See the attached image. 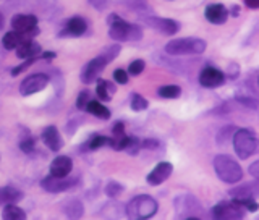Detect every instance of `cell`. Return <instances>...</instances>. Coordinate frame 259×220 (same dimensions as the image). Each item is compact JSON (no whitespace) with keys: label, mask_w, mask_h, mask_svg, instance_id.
I'll return each mask as SVG.
<instances>
[{"label":"cell","mask_w":259,"mask_h":220,"mask_svg":"<svg viewBox=\"0 0 259 220\" xmlns=\"http://www.w3.org/2000/svg\"><path fill=\"white\" fill-rule=\"evenodd\" d=\"M157 209L159 206L156 199L148 194H140L126 204L125 214L128 220H148L156 215Z\"/></svg>","instance_id":"6da1fadb"},{"label":"cell","mask_w":259,"mask_h":220,"mask_svg":"<svg viewBox=\"0 0 259 220\" xmlns=\"http://www.w3.org/2000/svg\"><path fill=\"white\" fill-rule=\"evenodd\" d=\"M109 36L115 40H140L143 37V29L133 23L121 20L118 15H110Z\"/></svg>","instance_id":"7a4b0ae2"},{"label":"cell","mask_w":259,"mask_h":220,"mask_svg":"<svg viewBox=\"0 0 259 220\" xmlns=\"http://www.w3.org/2000/svg\"><path fill=\"white\" fill-rule=\"evenodd\" d=\"M214 170L217 177L221 178L224 183H238L243 178V170L237 160H233L227 154H219L214 159Z\"/></svg>","instance_id":"3957f363"},{"label":"cell","mask_w":259,"mask_h":220,"mask_svg":"<svg viewBox=\"0 0 259 220\" xmlns=\"http://www.w3.org/2000/svg\"><path fill=\"white\" fill-rule=\"evenodd\" d=\"M206 51V42L199 37L172 39L165 44V52L170 55H199Z\"/></svg>","instance_id":"277c9868"},{"label":"cell","mask_w":259,"mask_h":220,"mask_svg":"<svg viewBox=\"0 0 259 220\" xmlns=\"http://www.w3.org/2000/svg\"><path fill=\"white\" fill-rule=\"evenodd\" d=\"M233 149L240 159H248L259 151V141L248 128H240L233 133Z\"/></svg>","instance_id":"5b68a950"},{"label":"cell","mask_w":259,"mask_h":220,"mask_svg":"<svg viewBox=\"0 0 259 220\" xmlns=\"http://www.w3.org/2000/svg\"><path fill=\"white\" fill-rule=\"evenodd\" d=\"M243 217H245V207L240 206L237 201H222L212 209L214 220H243Z\"/></svg>","instance_id":"8992f818"},{"label":"cell","mask_w":259,"mask_h":220,"mask_svg":"<svg viewBox=\"0 0 259 220\" xmlns=\"http://www.w3.org/2000/svg\"><path fill=\"white\" fill-rule=\"evenodd\" d=\"M107 63L109 62L105 60L102 55L93 59L88 65H84L83 70H81V81L86 84H91V83H94V81H97L101 76V73L104 71V68L107 67Z\"/></svg>","instance_id":"52a82bcc"},{"label":"cell","mask_w":259,"mask_h":220,"mask_svg":"<svg viewBox=\"0 0 259 220\" xmlns=\"http://www.w3.org/2000/svg\"><path fill=\"white\" fill-rule=\"evenodd\" d=\"M47 84H49V76L44 75V73H36V75H31L23 79V83L20 84V93L23 96H31L40 93Z\"/></svg>","instance_id":"ba28073f"},{"label":"cell","mask_w":259,"mask_h":220,"mask_svg":"<svg viewBox=\"0 0 259 220\" xmlns=\"http://www.w3.org/2000/svg\"><path fill=\"white\" fill-rule=\"evenodd\" d=\"M12 26L15 31L21 32L26 37L36 34L37 29V18L34 15H15L12 18Z\"/></svg>","instance_id":"9c48e42d"},{"label":"cell","mask_w":259,"mask_h":220,"mask_svg":"<svg viewBox=\"0 0 259 220\" xmlns=\"http://www.w3.org/2000/svg\"><path fill=\"white\" fill-rule=\"evenodd\" d=\"M40 186H42V190H46L47 193H63L75 186V180H71V178H67V177L49 175L42 178Z\"/></svg>","instance_id":"30bf717a"},{"label":"cell","mask_w":259,"mask_h":220,"mask_svg":"<svg viewBox=\"0 0 259 220\" xmlns=\"http://www.w3.org/2000/svg\"><path fill=\"white\" fill-rule=\"evenodd\" d=\"M199 83L204 87H219L225 83V76L221 70L214 67H206L199 73Z\"/></svg>","instance_id":"8fae6325"},{"label":"cell","mask_w":259,"mask_h":220,"mask_svg":"<svg viewBox=\"0 0 259 220\" xmlns=\"http://www.w3.org/2000/svg\"><path fill=\"white\" fill-rule=\"evenodd\" d=\"M146 23L149 24L152 29H156L165 36H174L175 32L180 29V24L174 20L168 18H159V16H151V18H146Z\"/></svg>","instance_id":"7c38bea8"},{"label":"cell","mask_w":259,"mask_h":220,"mask_svg":"<svg viewBox=\"0 0 259 220\" xmlns=\"http://www.w3.org/2000/svg\"><path fill=\"white\" fill-rule=\"evenodd\" d=\"M172 172H174V165L170 164V162H160V164H157L152 168V172L148 175L146 182H148L151 186L162 185L170 175H172Z\"/></svg>","instance_id":"4fadbf2b"},{"label":"cell","mask_w":259,"mask_h":220,"mask_svg":"<svg viewBox=\"0 0 259 220\" xmlns=\"http://www.w3.org/2000/svg\"><path fill=\"white\" fill-rule=\"evenodd\" d=\"M204 16H206V20L212 24H224L227 18H229V10H227L222 4H212L206 7Z\"/></svg>","instance_id":"5bb4252c"},{"label":"cell","mask_w":259,"mask_h":220,"mask_svg":"<svg viewBox=\"0 0 259 220\" xmlns=\"http://www.w3.org/2000/svg\"><path fill=\"white\" fill-rule=\"evenodd\" d=\"M42 141L44 144L47 146L49 149L57 152L60 151V148L63 146V141H62V136L59 133V129L55 126H47L44 131H42Z\"/></svg>","instance_id":"9a60e30c"},{"label":"cell","mask_w":259,"mask_h":220,"mask_svg":"<svg viewBox=\"0 0 259 220\" xmlns=\"http://www.w3.org/2000/svg\"><path fill=\"white\" fill-rule=\"evenodd\" d=\"M73 168V162L67 156H59L52 160L51 164V175L54 177H68Z\"/></svg>","instance_id":"2e32d148"},{"label":"cell","mask_w":259,"mask_h":220,"mask_svg":"<svg viewBox=\"0 0 259 220\" xmlns=\"http://www.w3.org/2000/svg\"><path fill=\"white\" fill-rule=\"evenodd\" d=\"M88 29V23L81 18V16H73L68 20L65 31L62 32V36H83Z\"/></svg>","instance_id":"e0dca14e"},{"label":"cell","mask_w":259,"mask_h":220,"mask_svg":"<svg viewBox=\"0 0 259 220\" xmlns=\"http://www.w3.org/2000/svg\"><path fill=\"white\" fill-rule=\"evenodd\" d=\"M40 52V46L34 40H24L23 44H20L16 47V55L20 57V59H36Z\"/></svg>","instance_id":"ac0fdd59"},{"label":"cell","mask_w":259,"mask_h":220,"mask_svg":"<svg viewBox=\"0 0 259 220\" xmlns=\"http://www.w3.org/2000/svg\"><path fill=\"white\" fill-rule=\"evenodd\" d=\"M21 199H23V193L13 188V186H4V188H0V206L16 204Z\"/></svg>","instance_id":"d6986e66"},{"label":"cell","mask_w":259,"mask_h":220,"mask_svg":"<svg viewBox=\"0 0 259 220\" xmlns=\"http://www.w3.org/2000/svg\"><path fill=\"white\" fill-rule=\"evenodd\" d=\"M24 40H31V39H26V36L21 34V32H18V31H10L4 36L2 44L7 51H13V49H16L20 44H23Z\"/></svg>","instance_id":"ffe728a7"},{"label":"cell","mask_w":259,"mask_h":220,"mask_svg":"<svg viewBox=\"0 0 259 220\" xmlns=\"http://www.w3.org/2000/svg\"><path fill=\"white\" fill-rule=\"evenodd\" d=\"M113 93H115V86H113L112 83H109V81H104L99 78V81H97V87H96L97 97L104 102H109L112 99Z\"/></svg>","instance_id":"44dd1931"},{"label":"cell","mask_w":259,"mask_h":220,"mask_svg":"<svg viewBox=\"0 0 259 220\" xmlns=\"http://www.w3.org/2000/svg\"><path fill=\"white\" fill-rule=\"evenodd\" d=\"M4 220H26V212L16 204H7L2 210Z\"/></svg>","instance_id":"7402d4cb"},{"label":"cell","mask_w":259,"mask_h":220,"mask_svg":"<svg viewBox=\"0 0 259 220\" xmlns=\"http://www.w3.org/2000/svg\"><path fill=\"white\" fill-rule=\"evenodd\" d=\"M86 110L89 113H93L94 117L102 118V120H107L110 117V110L99 101H89V104L86 105Z\"/></svg>","instance_id":"603a6c76"},{"label":"cell","mask_w":259,"mask_h":220,"mask_svg":"<svg viewBox=\"0 0 259 220\" xmlns=\"http://www.w3.org/2000/svg\"><path fill=\"white\" fill-rule=\"evenodd\" d=\"M65 214H67V217L70 220H78L81 215H83V204L76 199L70 201L68 204L65 206Z\"/></svg>","instance_id":"cb8c5ba5"},{"label":"cell","mask_w":259,"mask_h":220,"mask_svg":"<svg viewBox=\"0 0 259 220\" xmlns=\"http://www.w3.org/2000/svg\"><path fill=\"white\" fill-rule=\"evenodd\" d=\"M180 94H182L180 86H175V84L162 86L159 89V96L164 97V99H177V97H180Z\"/></svg>","instance_id":"d4e9b609"},{"label":"cell","mask_w":259,"mask_h":220,"mask_svg":"<svg viewBox=\"0 0 259 220\" xmlns=\"http://www.w3.org/2000/svg\"><path fill=\"white\" fill-rule=\"evenodd\" d=\"M123 185H120L118 182H110L107 186H105V194H107L109 198H117L118 194L123 193Z\"/></svg>","instance_id":"484cf974"},{"label":"cell","mask_w":259,"mask_h":220,"mask_svg":"<svg viewBox=\"0 0 259 220\" xmlns=\"http://www.w3.org/2000/svg\"><path fill=\"white\" fill-rule=\"evenodd\" d=\"M132 109L135 112L146 110V109H148V101H146L144 97L140 96V94H133L132 96Z\"/></svg>","instance_id":"4316f807"},{"label":"cell","mask_w":259,"mask_h":220,"mask_svg":"<svg viewBox=\"0 0 259 220\" xmlns=\"http://www.w3.org/2000/svg\"><path fill=\"white\" fill-rule=\"evenodd\" d=\"M110 143V138H105V136H94L91 141L88 143V148L89 149H99V148H102V146H105V144H109Z\"/></svg>","instance_id":"83f0119b"},{"label":"cell","mask_w":259,"mask_h":220,"mask_svg":"<svg viewBox=\"0 0 259 220\" xmlns=\"http://www.w3.org/2000/svg\"><path fill=\"white\" fill-rule=\"evenodd\" d=\"M144 60H133L132 63H130V67H128V73L130 75H133V76H138L140 73H143L144 70Z\"/></svg>","instance_id":"f1b7e54d"},{"label":"cell","mask_w":259,"mask_h":220,"mask_svg":"<svg viewBox=\"0 0 259 220\" xmlns=\"http://www.w3.org/2000/svg\"><path fill=\"white\" fill-rule=\"evenodd\" d=\"M118 52H120V46H112V47L104 49V52H102L101 55H102L107 62H112V60L118 55Z\"/></svg>","instance_id":"f546056e"},{"label":"cell","mask_w":259,"mask_h":220,"mask_svg":"<svg viewBox=\"0 0 259 220\" xmlns=\"http://www.w3.org/2000/svg\"><path fill=\"white\" fill-rule=\"evenodd\" d=\"M89 104V93L88 91H81L78 99H76V107L79 110H86V105Z\"/></svg>","instance_id":"4dcf8cb0"},{"label":"cell","mask_w":259,"mask_h":220,"mask_svg":"<svg viewBox=\"0 0 259 220\" xmlns=\"http://www.w3.org/2000/svg\"><path fill=\"white\" fill-rule=\"evenodd\" d=\"M113 79H115L118 84H126L128 83V73L125 70L118 68V70L113 71Z\"/></svg>","instance_id":"1f68e13d"},{"label":"cell","mask_w":259,"mask_h":220,"mask_svg":"<svg viewBox=\"0 0 259 220\" xmlns=\"http://www.w3.org/2000/svg\"><path fill=\"white\" fill-rule=\"evenodd\" d=\"M34 146H36V141L31 140V138H28V140H24V141L20 143V149L23 152H26V154H31L32 151H34Z\"/></svg>","instance_id":"d6a6232c"},{"label":"cell","mask_w":259,"mask_h":220,"mask_svg":"<svg viewBox=\"0 0 259 220\" xmlns=\"http://www.w3.org/2000/svg\"><path fill=\"white\" fill-rule=\"evenodd\" d=\"M34 60H36V59H28V60H26V62H24L23 65H20V67H16V68H13V70H12V75H13V76H16V75H20V73H21V71H24V70H26V68H29V67H31V63H32V62H34Z\"/></svg>","instance_id":"836d02e7"},{"label":"cell","mask_w":259,"mask_h":220,"mask_svg":"<svg viewBox=\"0 0 259 220\" xmlns=\"http://www.w3.org/2000/svg\"><path fill=\"white\" fill-rule=\"evenodd\" d=\"M121 136H125V125L121 121H117L113 125V138H121Z\"/></svg>","instance_id":"e575fe53"},{"label":"cell","mask_w":259,"mask_h":220,"mask_svg":"<svg viewBox=\"0 0 259 220\" xmlns=\"http://www.w3.org/2000/svg\"><path fill=\"white\" fill-rule=\"evenodd\" d=\"M249 175L253 177V178H256V180H259V160H256V162H253V164L249 165Z\"/></svg>","instance_id":"d590c367"},{"label":"cell","mask_w":259,"mask_h":220,"mask_svg":"<svg viewBox=\"0 0 259 220\" xmlns=\"http://www.w3.org/2000/svg\"><path fill=\"white\" fill-rule=\"evenodd\" d=\"M141 148H144V149H156V148H159V141H156V140H146V141L141 143Z\"/></svg>","instance_id":"8d00e7d4"},{"label":"cell","mask_w":259,"mask_h":220,"mask_svg":"<svg viewBox=\"0 0 259 220\" xmlns=\"http://www.w3.org/2000/svg\"><path fill=\"white\" fill-rule=\"evenodd\" d=\"M89 4H91L94 8H97V10H104L105 5H107L105 0H89Z\"/></svg>","instance_id":"74e56055"},{"label":"cell","mask_w":259,"mask_h":220,"mask_svg":"<svg viewBox=\"0 0 259 220\" xmlns=\"http://www.w3.org/2000/svg\"><path fill=\"white\" fill-rule=\"evenodd\" d=\"M245 4L249 8H259V0H245Z\"/></svg>","instance_id":"f35d334b"},{"label":"cell","mask_w":259,"mask_h":220,"mask_svg":"<svg viewBox=\"0 0 259 220\" xmlns=\"http://www.w3.org/2000/svg\"><path fill=\"white\" fill-rule=\"evenodd\" d=\"M55 54L54 52H47V54H42V59H54Z\"/></svg>","instance_id":"ab89813d"},{"label":"cell","mask_w":259,"mask_h":220,"mask_svg":"<svg viewBox=\"0 0 259 220\" xmlns=\"http://www.w3.org/2000/svg\"><path fill=\"white\" fill-rule=\"evenodd\" d=\"M4 24H5V20H4V16H2V15H0V29H2V28H4Z\"/></svg>","instance_id":"60d3db41"},{"label":"cell","mask_w":259,"mask_h":220,"mask_svg":"<svg viewBox=\"0 0 259 220\" xmlns=\"http://www.w3.org/2000/svg\"><path fill=\"white\" fill-rule=\"evenodd\" d=\"M232 15H235V16L238 15V7H233V8H232Z\"/></svg>","instance_id":"b9f144b4"},{"label":"cell","mask_w":259,"mask_h":220,"mask_svg":"<svg viewBox=\"0 0 259 220\" xmlns=\"http://www.w3.org/2000/svg\"><path fill=\"white\" fill-rule=\"evenodd\" d=\"M185 220H201V218H198V217H188V218H185Z\"/></svg>","instance_id":"7bdbcfd3"}]
</instances>
